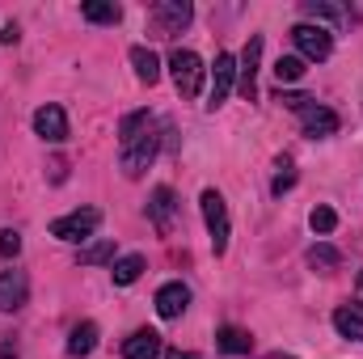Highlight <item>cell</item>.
I'll return each instance as SVG.
<instances>
[{
	"instance_id": "cell-5",
	"label": "cell",
	"mask_w": 363,
	"mask_h": 359,
	"mask_svg": "<svg viewBox=\"0 0 363 359\" xmlns=\"http://www.w3.org/2000/svg\"><path fill=\"white\" fill-rule=\"evenodd\" d=\"M97 224H101V211L97 207H81L72 216H60L51 224V237H60V241H85V237H93Z\"/></svg>"
},
{
	"instance_id": "cell-11",
	"label": "cell",
	"mask_w": 363,
	"mask_h": 359,
	"mask_svg": "<svg viewBox=\"0 0 363 359\" xmlns=\"http://www.w3.org/2000/svg\"><path fill=\"white\" fill-rule=\"evenodd\" d=\"M300 123H304V136H313V140H325V136L338 131V114L330 106H317V101H308L300 110Z\"/></svg>"
},
{
	"instance_id": "cell-10",
	"label": "cell",
	"mask_w": 363,
	"mask_h": 359,
	"mask_svg": "<svg viewBox=\"0 0 363 359\" xmlns=\"http://www.w3.org/2000/svg\"><path fill=\"white\" fill-rule=\"evenodd\" d=\"M26 300H30L26 270H0V313H17Z\"/></svg>"
},
{
	"instance_id": "cell-6",
	"label": "cell",
	"mask_w": 363,
	"mask_h": 359,
	"mask_svg": "<svg viewBox=\"0 0 363 359\" xmlns=\"http://www.w3.org/2000/svg\"><path fill=\"white\" fill-rule=\"evenodd\" d=\"M258 60H262V34H250L245 55H241V64H237V81H241L245 101H254V97H258Z\"/></svg>"
},
{
	"instance_id": "cell-13",
	"label": "cell",
	"mask_w": 363,
	"mask_h": 359,
	"mask_svg": "<svg viewBox=\"0 0 363 359\" xmlns=\"http://www.w3.org/2000/svg\"><path fill=\"white\" fill-rule=\"evenodd\" d=\"M161 355V334L157 330H135L123 338V359H157Z\"/></svg>"
},
{
	"instance_id": "cell-2",
	"label": "cell",
	"mask_w": 363,
	"mask_h": 359,
	"mask_svg": "<svg viewBox=\"0 0 363 359\" xmlns=\"http://www.w3.org/2000/svg\"><path fill=\"white\" fill-rule=\"evenodd\" d=\"M199 207H203V220H207V233H211V250L216 254H224L228 250V207H224V199H220V190H203V199H199Z\"/></svg>"
},
{
	"instance_id": "cell-14",
	"label": "cell",
	"mask_w": 363,
	"mask_h": 359,
	"mask_svg": "<svg viewBox=\"0 0 363 359\" xmlns=\"http://www.w3.org/2000/svg\"><path fill=\"white\" fill-rule=\"evenodd\" d=\"M334 330L342 334V338H359L363 343V304H342L338 313H334Z\"/></svg>"
},
{
	"instance_id": "cell-26",
	"label": "cell",
	"mask_w": 363,
	"mask_h": 359,
	"mask_svg": "<svg viewBox=\"0 0 363 359\" xmlns=\"http://www.w3.org/2000/svg\"><path fill=\"white\" fill-rule=\"evenodd\" d=\"M291 182H296V170H291V161H287V157H283V161H279V178H274V194H283V190H291Z\"/></svg>"
},
{
	"instance_id": "cell-29",
	"label": "cell",
	"mask_w": 363,
	"mask_h": 359,
	"mask_svg": "<svg viewBox=\"0 0 363 359\" xmlns=\"http://www.w3.org/2000/svg\"><path fill=\"white\" fill-rule=\"evenodd\" d=\"M165 359H199L194 351H165Z\"/></svg>"
},
{
	"instance_id": "cell-28",
	"label": "cell",
	"mask_w": 363,
	"mask_h": 359,
	"mask_svg": "<svg viewBox=\"0 0 363 359\" xmlns=\"http://www.w3.org/2000/svg\"><path fill=\"white\" fill-rule=\"evenodd\" d=\"M0 43H17V26H4L0 30Z\"/></svg>"
},
{
	"instance_id": "cell-3",
	"label": "cell",
	"mask_w": 363,
	"mask_h": 359,
	"mask_svg": "<svg viewBox=\"0 0 363 359\" xmlns=\"http://www.w3.org/2000/svg\"><path fill=\"white\" fill-rule=\"evenodd\" d=\"M291 38H296V47H300V60H330V51H334V34L325 30V26H313V21H300L296 30H291Z\"/></svg>"
},
{
	"instance_id": "cell-7",
	"label": "cell",
	"mask_w": 363,
	"mask_h": 359,
	"mask_svg": "<svg viewBox=\"0 0 363 359\" xmlns=\"http://www.w3.org/2000/svg\"><path fill=\"white\" fill-rule=\"evenodd\" d=\"M34 131H38L47 144H64V140H68V114H64L55 101H47V106L34 110Z\"/></svg>"
},
{
	"instance_id": "cell-16",
	"label": "cell",
	"mask_w": 363,
	"mask_h": 359,
	"mask_svg": "<svg viewBox=\"0 0 363 359\" xmlns=\"http://www.w3.org/2000/svg\"><path fill=\"white\" fill-rule=\"evenodd\" d=\"M131 68H135V77H140L144 85H157V81H161V60H157L148 47H131Z\"/></svg>"
},
{
	"instance_id": "cell-21",
	"label": "cell",
	"mask_w": 363,
	"mask_h": 359,
	"mask_svg": "<svg viewBox=\"0 0 363 359\" xmlns=\"http://www.w3.org/2000/svg\"><path fill=\"white\" fill-rule=\"evenodd\" d=\"M300 77H304V60H300V55H279L274 81H279V85H291V81H300Z\"/></svg>"
},
{
	"instance_id": "cell-17",
	"label": "cell",
	"mask_w": 363,
	"mask_h": 359,
	"mask_svg": "<svg viewBox=\"0 0 363 359\" xmlns=\"http://www.w3.org/2000/svg\"><path fill=\"white\" fill-rule=\"evenodd\" d=\"M216 347H220V351H228V355H250L254 338H250L245 330H237V326H224V330L216 334Z\"/></svg>"
},
{
	"instance_id": "cell-15",
	"label": "cell",
	"mask_w": 363,
	"mask_h": 359,
	"mask_svg": "<svg viewBox=\"0 0 363 359\" xmlns=\"http://www.w3.org/2000/svg\"><path fill=\"white\" fill-rule=\"evenodd\" d=\"M157 21H161L165 34H178L182 26L190 21V4H186V0H165V4H157Z\"/></svg>"
},
{
	"instance_id": "cell-22",
	"label": "cell",
	"mask_w": 363,
	"mask_h": 359,
	"mask_svg": "<svg viewBox=\"0 0 363 359\" xmlns=\"http://www.w3.org/2000/svg\"><path fill=\"white\" fill-rule=\"evenodd\" d=\"M308 228H313V233H321V237H325V233H334V228H338V211H334V207H325V203H321V207H313V211H308Z\"/></svg>"
},
{
	"instance_id": "cell-18",
	"label": "cell",
	"mask_w": 363,
	"mask_h": 359,
	"mask_svg": "<svg viewBox=\"0 0 363 359\" xmlns=\"http://www.w3.org/2000/svg\"><path fill=\"white\" fill-rule=\"evenodd\" d=\"M97 347V326L93 321H81L72 334H68V355H77V359H85Z\"/></svg>"
},
{
	"instance_id": "cell-12",
	"label": "cell",
	"mask_w": 363,
	"mask_h": 359,
	"mask_svg": "<svg viewBox=\"0 0 363 359\" xmlns=\"http://www.w3.org/2000/svg\"><path fill=\"white\" fill-rule=\"evenodd\" d=\"M186 304H190V287H186V283H165V287L157 292V313H161L165 321L182 317Z\"/></svg>"
},
{
	"instance_id": "cell-4",
	"label": "cell",
	"mask_w": 363,
	"mask_h": 359,
	"mask_svg": "<svg viewBox=\"0 0 363 359\" xmlns=\"http://www.w3.org/2000/svg\"><path fill=\"white\" fill-rule=\"evenodd\" d=\"M169 68H174V85H178L182 97H199L203 89V60L194 55V51H174L169 55Z\"/></svg>"
},
{
	"instance_id": "cell-20",
	"label": "cell",
	"mask_w": 363,
	"mask_h": 359,
	"mask_svg": "<svg viewBox=\"0 0 363 359\" xmlns=\"http://www.w3.org/2000/svg\"><path fill=\"white\" fill-rule=\"evenodd\" d=\"M81 13H85L89 21H97V26H114V21L123 17V9H118L114 0H89V4H81Z\"/></svg>"
},
{
	"instance_id": "cell-8",
	"label": "cell",
	"mask_w": 363,
	"mask_h": 359,
	"mask_svg": "<svg viewBox=\"0 0 363 359\" xmlns=\"http://www.w3.org/2000/svg\"><path fill=\"white\" fill-rule=\"evenodd\" d=\"M233 81H237V60L224 51V55H216V68H211V97H207V110H216V106L228 101Z\"/></svg>"
},
{
	"instance_id": "cell-27",
	"label": "cell",
	"mask_w": 363,
	"mask_h": 359,
	"mask_svg": "<svg viewBox=\"0 0 363 359\" xmlns=\"http://www.w3.org/2000/svg\"><path fill=\"white\" fill-rule=\"evenodd\" d=\"M279 101H283L287 110H296V114H300V110H304V106H308L313 97H304V93H279Z\"/></svg>"
},
{
	"instance_id": "cell-9",
	"label": "cell",
	"mask_w": 363,
	"mask_h": 359,
	"mask_svg": "<svg viewBox=\"0 0 363 359\" xmlns=\"http://www.w3.org/2000/svg\"><path fill=\"white\" fill-rule=\"evenodd\" d=\"M148 216H152V228L165 237V233H174V220H178V194L169 190V186H157L152 190V203H148Z\"/></svg>"
},
{
	"instance_id": "cell-1",
	"label": "cell",
	"mask_w": 363,
	"mask_h": 359,
	"mask_svg": "<svg viewBox=\"0 0 363 359\" xmlns=\"http://www.w3.org/2000/svg\"><path fill=\"white\" fill-rule=\"evenodd\" d=\"M157 123H152V114L148 110H135V114H127L123 118V127H118V144H123V174L127 178H140L148 165H152V157H157Z\"/></svg>"
},
{
	"instance_id": "cell-23",
	"label": "cell",
	"mask_w": 363,
	"mask_h": 359,
	"mask_svg": "<svg viewBox=\"0 0 363 359\" xmlns=\"http://www.w3.org/2000/svg\"><path fill=\"white\" fill-rule=\"evenodd\" d=\"M110 258H114V241H97L93 250H85V254H81V263H85V267H97V263H110Z\"/></svg>"
},
{
	"instance_id": "cell-25",
	"label": "cell",
	"mask_w": 363,
	"mask_h": 359,
	"mask_svg": "<svg viewBox=\"0 0 363 359\" xmlns=\"http://www.w3.org/2000/svg\"><path fill=\"white\" fill-rule=\"evenodd\" d=\"M308 263H313V267H338V250H330V245H313V250H308Z\"/></svg>"
},
{
	"instance_id": "cell-24",
	"label": "cell",
	"mask_w": 363,
	"mask_h": 359,
	"mask_svg": "<svg viewBox=\"0 0 363 359\" xmlns=\"http://www.w3.org/2000/svg\"><path fill=\"white\" fill-rule=\"evenodd\" d=\"M21 254V233L17 228H4L0 233V258H17Z\"/></svg>"
},
{
	"instance_id": "cell-19",
	"label": "cell",
	"mask_w": 363,
	"mask_h": 359,
	"mask_svg": "<svg viewBox=\"0 0 363 359\" xmlns=\"http://www.w3.org/2000/svg\"><path fill=\"white\" fill-rule=\"evenodd\" d=\"M110 275H114L118 287H131V283L144 275V258H140V254H127V258H118V263L110 267Z\"/></svg>"
}]
</instances>
